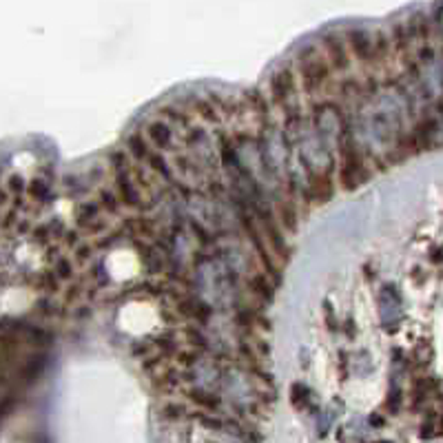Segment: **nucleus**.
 <instances>
[{"label":"nucleus","mask_w":443,"mask_h":443,"mask_svg":"<svg viewBox=\"0 0 443 443\" xmlns=\"http://www.w3.org/2000/svg\"><path fill=\"white\" fill-rule=\"evenodd\" d=\"M146 135H149V140L160 146V149H168V146H171V140H173V133H171V129H168L166 122H151Z\"/></svg>","instance_id":"2"},{"label":"nucleus","mask_w":443,"mask_h":443,"mask_svg":"<svg viewBox=\"0 0 443 443\" xmlns=\"http://www.w3.org/2000/svg\"><path fill=\"white\" fill-rule=\"evenodd\" d=\"M299 71L304 76V91H308L311 96L328 87L331 62L319 49H315V47L304 49V54L299 56Z\"/></svg>","instance_id":"1"},{"label":"nucleus","mask_w":443,"mask_h":443,"mask_svg":"<svg viewBox=\"0 0 443 443\" xmlns=\"http://www.w3.org/2000/svg\"><path fill=\"white\" fill-rule=\"evenodd\" d=\"M382 443H388V441H382Z\"/></svg>","instance_id":"3"}]
</instances>
